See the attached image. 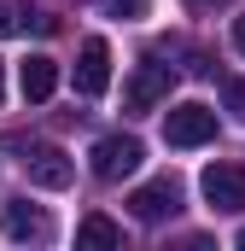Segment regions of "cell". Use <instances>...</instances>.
I'll use <instances>...</instances> for the list:
<instances>
[{"label": "cell", "instance_id": "6da1fadb", "mask_svg": "<svg viewBox=\"0 0 245 251\" xmlns=\"http://www.w3.org/2000/svg\"><path fill=\"white\" fill-rule=\"evenodd\" d=\"M6 152H24L18 164H24V176L35 181V187H47V193H64L70 181H76V164H70V152L64 146H53V140H0Z\"/></svg>", "mask_w": 245, "mask_h": 251}, {"label": "cell", "instance_id": "7a4b0ae2", "mask_svg": "<svg viewBox=\"0 0 245 251\" xmlns=\"http://www.w3.org/2000/svg\"><path fill=\"white\" fill-rule=\"evenodd\" d=\"M170 88H175V64H140L134 76H128V88H122V111L128 117H146V111H158L164 100H170Z\"/></svg>", "mask_w": 245, "mask_h": 251}, {"label": "cell", "instance_id": "3957f363", "mask_svg": "<svg viewBox=\"0 0 245 251\" xmlns=\"http://www.w3.org/2000/svg\"><path fill=\"white\" fill-rule=\"evenodd\" d=\"M164 140H170V146H181V152L210 146V140H216V111H210V105H198V100L170 105V111H164Z\"/></svg>", "mask_w": 245, "mask_h": 251}, {"label": "cell", "instance_id": "277c9868", "mask_svg": "<svg viewBox=\"0 0 245 251\" xmlns=\"http://www.w3.org/2000/svg\"><path fill=\"white\" fill-rule=\"evenodd\" d=\"M140 158H146V146H140L134 134H105V140L88 152V170H94L99 181H122V176L140 170Z\"/></svg>", "mask_w": 245, "mask_h": 251}, {"label": "cell", "instance_id": "5b68a950", "mask_svg": "<svg viewBox=\"0 0 245 251\" xmlns=\"http://www.w3.org/2000/svg\"><path fill=\"white\" fill-rule=\"evenodd\" d=\"M0 228H6V240H18V246H47V240H53V216H47L41 204H29V199H6V204H0Z\"/></svg>", "mask_w": 245, "mask_h": 251}, {"label": "cell", "instance_id": "8992f818", "mask_svg": "<svg viewBox=\"0 0 245 251\" xmlns=\"http://www.w3.org/2000/svg\"><path fill=\"white\" fill-rule=\"evenodd\" d=\"M198 187H204V204H210V210L240 216L245 210V164H210V170L198 176Z\"/></svg>", "mask_w": 245, "mask_h": 251}, {"label": "cell", "instance_id": "52a82bcc", "mask_svg": "<svg viewBox=\"0 0 245 251\" xmlns=\"http://www.w3.org/2000/svg\"><path fill=\"white\" fill-rule=\"evenodd\" d=\"M175 210H181V181L175 176H158V181L128 193V216L134 222H170Z\"/></svg>", "mask_w": 245, "mask_h": 251}, {"label": "cell", "instance_id": "ba28073f", "mask_svg": "<svg viewBox=\"0 0 245 251\" xmlns=\"http://www.w3.org/2000/svg\"><path fill=\"white\" fill-rule=\"evenodd\" d=\"M105 88H111V47H105V35H88L82 53H76V94L99 100Z\"/></svg>", "mask_w": 245, "mask_h": 251}, {"label": "cell", "instance_id": "9c48e42d", "mask_svg": "<svg viewBox=\"0 0 245 251\" xmlns=\"http://www.w3.org/2000/svg\"><path fill=\"white\" fill-rule=\"evenodd\" d=\"M18 88H24V100H29V105L53 100V88H59V64L47 59V53H35V59L18 70Z\"/></svg>", "mask_w": 245, "mask_h": 251}, {"label": "cell", "instance_id": "30bf717a", "mask_svg": "<svg viewBox=\"0 0 245 251\" xmlns=\"http://www.w3.org/2000/svg\"><path fill=\"white\" fill-rule=\"evenodd\" d=\"M76 246H88V251H117L122 246V228L111 222V216H82V228H76Z\"/></svg>", "mask_w": 245, "mask_h": 251}, {"label": "cell", "instance_id": "8fae6325", "mask_svg": "<svg viewBox=\"0 0 245 251\" xmlns=\"http://www.w3.org/2000/svg\"><path fill=\"white\" fill-rule=\"evenodd\" d=\"M222 100H228V111L245 123V76H222Z\"/></svg>", "mask_w": 245, "mask_h": 251}, {"label": "cell", "instance_id": "7c38bea8", "mask_svg": "<svg viewBox=\"0 0 245 251\" xmlns=\"http://www.w3.org/2000/svg\"><path fill=\"white\" fill-rule=\"evenodd\" d=\"M111 18H122V24H134V18H146V0H99Z\"/></svg>", "mask_w": 245, "mask_h": 251}, {"label": "cell", "instance_id": "4fadbf2b", "mask_svg": "<svg viewBox=\"0 0 245 251\" xmlns=\"http://www.w3.org/2000/svg\"><path fill=\"white\" fill-rule=\"evenodd\" d=\"M234 53L245 59V18H234Z\"/></svg>", "mask_w": 245, "mask_h": 251}, {"label": "cell", "instance_id": "5bb4252c", "mask_svg": "<svg viewBox=\"0 0 245 251\" xmlns=\"http://www.w3.org/2000/svg\"><path fill=\"white\" fill-rule=\"evenodd\" d=\"M0 100H6V64H0Z\"/></svg>", "mask_w": 245, "mask_h": 251}, {"label": "cell", "instance_id": "9a60e30c", "mask_svg": "<svg viewBox=\"0 0 245 251\" xmlns=\"http://www.w3.org/2000/svg\"><path fill=\"white\" fill-rule=\"evenodd\" d=\"M193 6H228V0H193Z\"/></svg>", "mask_w": 245, "mask_h": 251}, {"label": "cell", "instance_id": "2e32d148", "mask_svg": "<svg viewBox=\"0 0 245 251\" xmlns=\"http://www.w3.org/2000/svg\"><path fill=\"white\" fill-rule=\"evenodd\" d=\"M240 246H245V228H240Z\"/></svg>", "mask_w": 245, "mask_h": 251}]
</instances>
